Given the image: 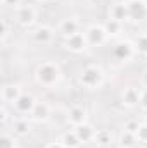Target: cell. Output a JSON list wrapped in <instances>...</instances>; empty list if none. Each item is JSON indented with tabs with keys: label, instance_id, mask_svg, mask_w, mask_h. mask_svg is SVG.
<instances>
[{
	"label": "cell",
	"instance_id": "obj_1",
	"mask_svg": "<svg viewBox=\"0 0 147 148\" xmlns=\"http://www.w3.org/2000/svg\"><path fill=\"white\" fill-rule=\"evenodd\" d=\"M62 79V71L59 67L57 62L54 60H43L42 64H38L37 71H35V81L43 88H54L61 83Z\"/></svg>",
	"mask_w": 147,
	"mask_h": 148
},
{
	"label": "cell",
	"instance_id": "obj_2",
	"mask_svg": "<svg viewBox=\"0 0 147 148\" xmlns=\"http://www.w3.org/2000/svg\"><path fill=\"white\" fill-rule=\"evenodd\" d=\"M78 81L85 90H99L106 81V74H104L101 66L90 64V66L81 69V73L78 76Z\"/></svg>",
	"mask_w": 147,
	"mask_h": 148
},
{
	"label": "cell",
	"instance_id": "obj_3",
	"mask_svg": "<svg viewBox=\"0 0 147 148\" xmlns=\"http://www.w3.org/2000/svg\"><path fill=\"white\" fill-rule=\"evenodd\" d=\"M85 38H87L88 47H102L109 40V35L104 24H92L85 29Z\"/></svg>",
	"mask_w": 147,
	"mask_h": 148
},
{
	"label": "cell",
	"instance_id": "obj_4",
	"mask_svg": "<svg viewBox=\"0 0 147 148\" xmlns=\"http://www.w3.org/2000/svg\"><path fill=\"white\" fill-rule=\"evenodd\" d=\"M135 53H137L135 52V45H133V41H128V40H121V41H118L112 47V57L116 60H119V62L132 60Z\"/></svg>",
	"mask_w": 147,
	"mask_h": 148
},
{
	"label": "cell",
	"instance_id": "obj_5",
	"mask_svg": "<svg viewBox=\"0 0 147 148\" xmlns=\"http://www.w3.org/2000/svg\"><path fill=\"white\" fill-rule=\"evenodd\" d=\"M16 23L23 28H30L37 23V9L33 5H21L19 9L14 10Z\"/></svg>",
	"mask_w": 147,
	"mask_h": 148
},
{
	"label": "cell",
	"instance_id": "obj_6",
	"mask_svg": "<svg viewBox=\"0 0 147 148\" xmlns=\"http://www.w3.org/2000/svg\"><path fill=\"white\" fill-rule=\"evenodd\" d=\"M128 16L133 23H142L147 19V2L146 0H126Z\"/></svg>",
	"mask_w": 147,
	"mask_h": 148
},
{
	"label": "cell",
	"instance_id": "obj_7",
	"mask_svg": "<svg viewBox=\"0 0 147 148\" xmlns=\"http://www.w3.org/2000/svg\"><path fill=\"white\" fill-rule=\"evenodd\" d=\"M35 105H37L35 97L28 95V93H23L17 98V102L12 105V110L16 112V114H19V115H30L33 112V109H35Z\"/></svg>",
	"mask_w": 147,
	"mask_h": 148
},
{
	"label": "cell",
	"instance_id": "obj_8",
	"mask_svg": "<svg viewBox=\"0 0 147 148\" xmlns=\"http://www.w3.org/2000/svg\"><path fill=\"white\" fill-rule=\"evenodd\" d=\"M64 48L73 52V53H80L83 52L85 48H88V43H87V38H85V33H74L71 36L64 38Z\"/></svg>",
	"mask_w": 147,
	"mask_h": 148
},
{
	"label": "cell",
	"instance_id": "obj_9",
	"mask_svg": "<svg viewBox=\"0 0 147 148\" xmlns=\"http://www.w3.org/2000/svg\"><path fill=\"white\" fill-rule=\"evenodd\" d=\"M142 97V86H126L121 93V102L126 107H139Z\"/></svg>",
	"mask_w": 147,
	"mask_h": 148
},
{
	"label": "cell",
	"instance_id": "obj_10",
	"mask_svg": "<svg viewBox=\"0 0 147 148\" xmlns=\"http://www.w3.org/2000/svg\"><path fill=\"white\" fill-rule=\"evenodd\" d=\"M54 36H55V31H54V28H50V26H38L37 29H33V33H31V38H33V41L38 43V45H50L52 41H54Z\"/></svg>",
	"mask_w": 147,
	"mask_h": 148
},
{
	"label": "cell",
	"instance_id": "obj_11",
	"mask_svg": "<svg viewBox=\"0 0 147 148\" xmlns=\"http://www.w3.org/2000/svg\"><path fill=\"white\" fill-rule=\"evenodd\" d=\"M23 95V88L19 86V84H5L3 88H2V102L5 103V105H14L16 102H17V98Z\"/></svg>",
	"mask_w": 147,
	"mask_h": 148
},
{
	"label": "cell",
	"instance_id": "obj_12",
	"mask_svg": "<svg viewBox=\"0 0 147 148\" xmlns=\"http://www.w3.org/2000/svg\"><path fill=\"white\" fill-rule=\"evenodd\" d=\"M88 119V112L81 105H73L68 112V122L71 124V127H78L81 124H85Z\"/></svg>",
	"mask_w": 147,
	"mask_h": 148
},
{
	"label": "cell",
	"instance_id": "obj_13",
	"mask_svg": "<svg viewBox=\"0 0 147 148\" xmlns=\"http://www.w3.org/2000/svg\"><path fill=\"white\" fill-rule=\"evenodd\" d=\"M50 115H52L50 105L45 103V102H37V105H35L33 112L30 114V119H31L33 122L42 124V122H47V121L50 119Z\"/></svg>",
	"mask_w": 147,
	"mask_h": 148
},
{
	"label": "cell",
	"instance_id": "obj_14",
	"mask_svg": "<svg viewBox=\"0 0 147 148\" xmlns=\"http://www.w3.org/2000/svg\"><path fill=\"white\" fill-rule=\"evenodd\" d=\"M109 19L119 21V23H126V21H130L126 2H118V3H114V5H111L109 7Z\"/></svg>",
	"mask_w": 147,
	"mask_h": 148
},
{
	"label": "cell",
	"instance_id": "obj_15",
	"mask_svg": "<svg viewBox=\"0 0 147 148\" xmlns=\"http://www.w3.org/2000/svg\"><path fill=\"white\" fill-rule=\"evenodd\" d=\"M59 33L62 38H68L74 35V33H80V21L76 17H68V19H62L61 24H59Z\"/></svg>",
	"mask_w": 147,
	"mask_h": 148
},
{
	"label": "cell",
	"instance_id": "obj_16",
	"mask_svg": "<svg viewBox=\"0 0 147 148\" xmlns=\"http://www.w3.org/2000/svg\"><path fill=\"white\" fill-rule=\"evenodd\" d=\"M30 129H31V126H30L28 117L17 115V117L12 119V133H14L16 136H24V134L30 133Z\"/></svg>",
	"mask_w": 147,
	"mask_h": 148
},
{
	"label": "cell",
	"instance_id": "obj_17",
	"mask_svg": "<svg viewBox=\"0 0 147 148\" xmlns=\"http://www.w3.org/2000/svg\"><path fill=\"white\" fill-rule=\"evenodd\" d=\"M73 129L76 131V134H78V138H80V141H81L83 145L94 141L95 133H97V129H94V126H90L88 122H85V124H81V126H78V127H73Z\"/></svg>",
	"mask_w": 147,
	"mask_h": 148
},
{
	"label": "cell",
	"instance_id": "obj_18",
	"mask_svg": "<svg viewBox=\"0 0 147 148\" xmlns=\"http://www.w3.org/2000/svg\"><path fill=\"white\" fill-rule=\"evenodd\" d=\"M94 143L97 147H102V148L111 147L112 145V133H111V129H97Z\"/></svg>",
	"mask_w": 147,
	"mask_h": 148
},
{
	"label": "cell",
	"instance_id": "obj_19",
	"mask_svg": "<svg viewBox=\"0 0 147 148\" xmlns=\"http://www.w3.org/2000/svg\"><path fill=\"white\" fill-rule=\"evenodd\" d=\"M61 141H62V145L66 148H80L83 143L80 141V138H78V134H76V131L74 129H68L62 136H61Z\"/></svg>",
	"mask_w": 147,
	"mask_h": 148
},
{
	"label": "cell",
	"instance_id": "obj_20",
	"mask_svg": "<svg viewBox=\"0 0 147 148\" xmlns=\"http://www.w3.org/2000/svg\"><path fill=\"white\" fill-rule=\"evenodd\" d=\"M139 141H137V138H135V134L133 133H128V131H121V134H119V138H118V145L119 148H135Z\"/></svg>",
	"mask_w": 147,
	"mask_h": 148
},
{
	"label": "cell",
	"instance_id": "obj_21",
	"mask_svg": "<svg viewBox=\"0 0 147 148\" xmlns=\"http://www.w3.org/2000/svg\"><path fill=\"white\" fill-rule=\"evenodd\" d=\"M104 28H106V31H107L109 38L119 36V35H121V31H123V23L114 21V19H107V21L104 23Z\"/></svg>",
	"mask_w": 147,
	"mask_h": 148
},
{
	"label": "cell",
	"instance_id": "obj_22",
	"mask_svg": "<svg viewBox=\"0 0 147 148\" xmlns=\"http://www.w3.org/2000/svg\"><path fill=\"white\" fill-rule=\"evenodd\" d=\"M133 45H135V52L147 57V33H142V35H137L133 38Z\"/></svg>",
	"mask_w": 147,
	"mask_h": 148
},
{
	"label": "cell",
	"instance_id": "obj_23",
	"mask_svg": "<svg viewBox=\"0 0 147 148\" xmlns=\"http://www.w3.org/2000/svg\"><path fill=\"white\" fill-rule=\"evenodd\" d=\"M0 148H17V141L14 136L3 133L2 134V140H0Z\"/></svg>",
	"mask_w": 147,
	"mask_h": 148
},
{
	"label": "cell",
	"instance_id": "obj_24",
	"mask_svg": "<svg viewBox=\"0 0 147 148\" xmlns=\"http://www.w3.org/2000/svg\"><path fill=\"white\" fill-rule=\"evenodd\" d=\"M140 124H142V122H139L137 119H128V121H125L123 129H125V131H128V133H133V134H135V133L139 131Z\"/></svg>",
	"mask_w": 147,
	"mask_h": 148
},
{
	"label": "cell",
	"instance_id": "obj_25",
	"mask_svg": "<svg viewBox=\"0 0 147 148\" xmlns=\"http://www.w3.org/2000/svg\"><path fill=\"white\" fill-rule=\"evenodd\" d=\"M135 138H137V141L139 143H142V145H147V124H140V127H139V131L135 133Z\"/></svg>",
	"mask_w": 147,
	"mask_h": 148
},
{
	"label": "cell",
	"instance_id": "obj_26",
	"mask_svg": "<svg viewBox=\"0 0 147 148\" xmlns=\"http://www.w3.org/2000/svg\"><path fill=\"white\" fill-rule=\"evenodd\" d=\"M9 35H10L9 23H7V21H3V23H2V38H0L2 45H5V43H7V38H9Z\"/></svg>",
	"mask_w": 147,
	"mask_h": 148
},
{
	"label": "cell",
	"instance_id": "obj_27",
	"mask_svg": "<svg viewBox=\"0 0 147 148\" xmlns=\"http://www.w3.org/2000/svg\"><path fill=\"white\" fill-rule=\"evenodd\" d=\"M2 5L3 7H10V9H19L23 5V0H2Z\"/></svg>",
	"mask_w": 147,
	"mask_h": 148
},
{
	"label": "cell",
	"instance_id": "obj_28",
	"mask_svg": "<svg viewBox=\"0 0 147 148\" xmlns=\"http://www.w3.org/2000/svg\"><path fill=\"white\" fill-rule=\"evenodd\" d=\"M139 107H140L142 110L147 112V90L146 88H142V97H140V103H139Z\"/></svg>",
	"mask_w": 147,
	"mask_h": 148
},
{
	"label": "cell",
	"instance_id": "obj_29",
	"mask_svg": "<svg viewBox=\"0 0 147 148\" xmlns=\"http://www.w3.org/2000/svg\"><path fill=\"white\" fill-rule=\"evenodd\" d=\"M7 121H9V112H7V105L3 103L2 105V126H5Z\"/></svg>",
	"mask_w": 147,
	"mask_h": 148
},
{
	"label": "cell",
	"instance_id": "obj_30",
	"mask_svg": "<svg viewBox=\"0 0 147 148\" xmlns=\"http://www.w3.org/2000/svg\"><path fill=\"white\" fill-rule=\"evenodd\" d=\"M140 86L147 90V69H144L142 74H140Z\"/></svg>",
	"mask_w": 147,
	"mask_h": 148
},
{
	"label": "cell",
	"instance_id": "obj_31",
	"mask_svg": "<svg viewBox=\"0 0 147 148\" xmlns=\"http://www.w3.org/2000/svg\"><path fill=\"white\" fill-rule=\"evenodd\" d=\"M45 148H66V147H64V145H62V141L59 140V141H52V143H49Z\"/></svg>",
	"mask_w": 147,
	"mask_h": 148
},
{
	"label": "cell",
	"instance_id": "obj_32",
	"mask_svg": "<svg viewBox=\"0 0 147 148\" xmlns=\"http://www.w3.org/2000/svg\"><path fill=\"white\" fill-rule=\"evenodd\" d=\"M142 122H144V124H147V115L144 117V121H142Z\"/></svg>",
	"mask_w": 147,
	"mask_h": 148
},
{
	"label": "cell",
	"instance_id": "obj_33",
	"mask_svg": "<svg viewBox=\"0 0 147 148\" xmlns=\"http://www.w3.org/2000/svg\"><path fill=\"white\" fill-rule=\"evenodd\" d=\"M38 2H45V0H38Z\"/></svg>",
	"mask_w": 147,
	"mask_h": 148
}]
</instances>
